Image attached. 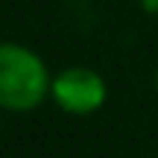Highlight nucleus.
<instances>
[{
    "mask_svg": "<svg viewBox=\"0 0 158 158\" xmlns=\"http://www.w3.org/2000/svg\"><path fill=\"white\" fill-rule=\"evenodd\" d=\"M53 79L35 50L23 44H0V108L32 111L47 100Z\"/></svg>",
    "mask_w": 158,
    "mask_h": 158,
    "instance_id": "nucleus-1",
    "label": "nucleus"
},
{
    "mask_svg": "<svg viewBox=\"0 0 158 158\" xmlns=\"http://www.w3.org/2000/svg\"><path fill=\"white\" fill-rule=\"evenodd\" d=\"M50 97L56 100V106L64 114H94L102 108L108 91H106V79L91 68H64L62 73L53 76V88Z\"/></svg>",
    "mask_w": 158,
    "mask_h": 158,
    "instance_id": "nucleus-2",
    "label": "nucleus"
},
{
    "mask_svg": "<svg viewBox=\"0 0 158 158\" xmlns=\"http://www.w3.org/2000/svg\"><path fill=\"white\" fill-rule=\"evenodd\" d=\"M138 3H141V9L147 12V15L158 18V0H138Z\"/></svg>",
    "mask_w": 158,
    "mask_h": 158,
    "instance_id": "nucleus-3",
    "label": "nucleus"
},
{
    "mask_svg": "<svg viewBox=\"0 0 158 158\" xmlns=\"http://www.w3.org/2000/svg\"><path fill=\"white\" fill-rule=\"evenodd\" d=\"M155 85H158V76H155Z\"/></svg>",
    "mask_w": 158,
    "mask_h": 158,
    "instance_id": "nucleus-4",
    "label": "nucleus"
},
{
    "mask_svg": "<svg viewBox=\"0 0 158 158\" xmlns=\"http://www.w3.org/2000/svg\"><path fill=\"white\" fill-rule=\"evenodd\" d=\"M0 111H3V108H0Z\"/></svg>",
    "mask_w": 158,
    "mask_h": 158,
    "instance_id": "nucleus-5",
    "label": "nucleus"
}]
</instances>
